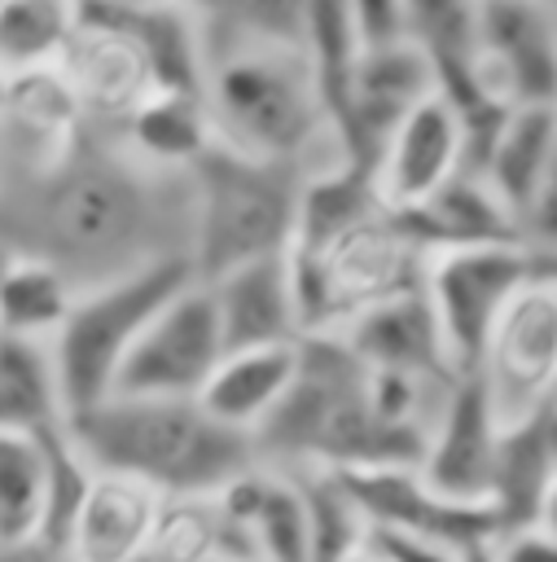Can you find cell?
Wrapping results in <instances>:
<instances>
[{
    "label": "cell",
    "mask_w": 557,
    "mask_h": 562,
    "mask_svg": "<svg viewBox=\"0 0 557 562\" xmlns=\"http://www.w3.org/2000/svg\"><path fill=\"white\" fill-rule=\"evenodd\" d=\"M478 83L504 105L557 101V18L544 0H478Z\"/></svg>",
    "instance_id": "4fadbf2b"
},
{
    "label": "cell",
    "mask_w": 557,
    "mask_h": 562,
    "mask_svg": "<svg viewBox=\"0 0 557 562\" xmlns=\"http://www.w3.org/2000/svg\"><path fill=\"white\" fill-rule=\"evenodd\" d=\"M553 154H557V114H553V105H513L474 171H482V180L500 193V202L518 220V206L526 202V193L535 189V180L544 176Z\"/></svg>",
    "instance_id": "cb8c5ba5"
},
{
    "label": "cell",
    "mask_w": 557,
    "mask_h": 562,
    "mask_svg": "<svg viewBox=\"0 0 557 562\" xmlns=\"http://www.w3.org/2000/svg\"><path fill=\"white\" fill-rule=\"evenodd\" d=\"M0 92H4V75H0Z\"/></svg>",
    "instance_id": "b9f144b4"
},
{
    "label": "cell",
    "mask_w": 557,
    "mask_h": 562,
    "mask_svg": "<svg viewBox=\"0 0 557 562\" xmlns=\"http://www.w3.org/2000/svg\"><path fill=\"white\" fill-rule=\"evenodd\" d=\"M434 92H439L434 66L408 35L364 44L360 66H355V83H351V105H346V119L338 127V149L346 158L373 167L382 140L399 127V119L412 114Z\"/></svg>",
    "instance_id": "9a60e30c"
},
{
    "label": "cell",
    "mask_w": 557,
    "mask_h": 562,
    "mask_svg": "<svg viewBox=\"0 0 557 562\" xmlns=\"http://www.w3.org/2000/svg\"><path fill=\"white\" fill-rule=\"evenodd\" d=\"M219 558L215 496H167L162 514L132 562H211Z\"/></svg>",
    "instance_id": "4dcf8cb0"
},
{
    "label": "cell",
    "mask_w": 557,
    "mask_h": 562,
    "mask_svg": "<svg viewBox=\"0 0 557 562\" xmlns=\"http://www.w3.org/2000/svg\"><path fill=\"white\" fill-rule=\"evenodd\" d=\"M254 452L281 470H395L421 465L425 439L386 426L368 404V369L333 334L298 342V373L254 435Z\"/></svg>",
    "instance_id": "7a4b0ae2"
},
{
    "label": "cell",
    "mask_w": 557,
    "mask_h": 562,
    "mask_svg": "<svg viewBox=\"0 0 557 562\" xmlns=\"http://www.w3.org/2000/svg\"><path fill=\"white\" fill-rule=\"evenodd\" d=\"M403 228L425 246V255L439 250H465V246H509L518 241V220L500 202V193L482 180V171L461 167L447 184H439L425 202L412 211H399ZM522 246V241H518Z\"/></svg>",
    "instance_id": "ffe728a7"
},
{
    "label": "cell",
    "mask_w": 557,
    "mask_h": 562,
    "mask_svg": "<svg viewBox=\"0 0 557 562\" xmlns=\"http://www.w3.org/2000/svg\"><path fill=\"white\" fill-rule=\"evenodd\" d=\"M224 334L211 290L193 277L162 312L145 325L127 360L118 364L110 395H154V400H197L224 360Z\"/></svg>",
    "instance_id": "8fae6325"
},
{
    "label": "cell",
    "mask_w": 557,
    "mask_h": 562,
    "mask_svg": "<svg viewBox=\"0 0 557 562\" xmlns=\"http://www.w3.org/2000/svg\"><path fill=\"white\" fill-rule=\"evenodd\" d=\"M531 527H544L548 536H557V474L548 479L544 496H539V509H535V522Z\"/></svg>",
    "instance_id": "8d00e7d4"
},
{
    "label": "cell",
    "mask_w": 557,
    "mask_h": 562,
    "mask_svg": "<svg viewBox=\"0 0 557 562\" xmlns=\"http://www.w3.org/2000/svg\"><path fill=\"white\" fill-rule=\"evenodd\" d=\"M211 562H246V558H224V553H219V558H211Z\"/></svg>",
    "instance_id": "ab89813d"
},
{
    "label": "cell",
    "mask_w": 557,
    "mask_h": 562,
    "mask_svg": "<svg viewBox=\"0 0 557 562\" xmlns=\"http://www.w3.org/2000/svg\"><path fill=\"white\" fill-rule=\"evenodd\" d=\"M469 378L500 430L526 426L557 400V281L531 272L487 334Z\"/></svg>",
    "instance_id": "ba28073f"
},
{
    "label": "cell",
    "mask_w": 557,
    "mask_h": 562,
    "mask_svg": "<svg viewBox=\"0 0 557 562\" xmlns=\"http://www.w3.org/2000/svg\"><path fill=\"white\" fill-rule=\"evenodd\" d=\"M75 303V285L31 255L0 250V334L26 342H53L66 312Z\"/></svg>",
    "instance_id": "d4e9b609"
},
{
    "label": "cell",
    "mask_w": 557,
    "mask_h": 562,
    "mask_svg": "<svg viewBox=\"0 0 557 562\" xmlns=\"http://www.w3.org/2000/svg\"><path fill=\"white\" fill-rule=\"evenodd\" d=\"M338 479L351 492L368 531H403V536H425V540L465 544V549H487L500 536L487 505H461L439 496L417 465L355 470Z\"/></svg>",
    "instance_id": "5bb4252c"
},
{
    "label": "cell",
    "mask_w": 557,
    "mask_h": 562,
    "mask_svg": "<svg viewBox=\"0 0 557 562\" xmlns=\"http://www.w3.org/2000/svg\"><path fill=\"white\" fill-rule=\"evenodd\" d=\"M0 562H75L66 544H53V540H22V544H9L0 549Z\"/></svg>",
    "instance_id": "d590c367"
},
{
    "label": "cell",
    "mask_w": 557,
    "mask_h": 562,
    "mask_svg": "<svg viewBox=\"0 0 557 562\" xmlns=\"http://www.w3.org/2000/svg\"><path fill=\"white\" fill-rule=\"evenodd\" d=\"M303 338L342 334L355 316L421 290L425 246L403 228L395 211H373L316 246H289Z\"/></svg>",
    "instance_id": "8992f818"
},
{
    "label": "cell",
    "mask_w": 557,
    "mask_h": 562,
    "mask_svg": "<svg viewBox=\"0 0 557 562\" xmlns=\"http://www.w3.org/2000/svg\"><path fill=\"white\" fill-rule=\"evenodd\" d=\"M202 285L211 290L228 351L303 342V312H298V285H294L289 250L268 255V259H250V263L228 268Z\"/></svg>",
    "instance_id": "ac0fdd59"
},
{
    "label": "cell",
    "mask_w": 557,
    "mask_h": 562,
    "mask_svg": "<svg viewBox=\"0 0 557 562\" xmlns=\"http://www.w3.org/2000/svg\"><path fill=\"white\" fill-rule=\"evenodd\" d=\"M333 562H373V553H368V549H355V553H346V558H333Z\"/></svg>",
    "instance_id": "f35d334b"
},
{
    "label": "cell",
    "mask_w": 557,
    "mask_h": 562,
    "mask_svg": "<svg viewBox=\"0 0 557 562\" xmlns=\"http://www.w3.org/2000/svg\"><path fill=\"white\" fill-rule=\"evenodd\" d=\"M219 553L246 562H316L311 514L298 470L254 461L215 492Z\"/></svg>",
    "instance_id": "7c38bea8"
},
{
    "label": "cell",
    "mask_w": 557,
    "mask_h": 562,
    "mask_svg": "<svg viewBox=\"0 0 557 562\" xmlns=\"http://www.w3.org/2000/svg\"><path fill=\"white\" fill-rule=\"evenodd\" d=\"M303 180V167L211 145L189 167V263L197 281L285 255L298 228Z\"/></svg>",
    "instance_id": "5b68a950"
},
{
    "label": "cell",
    "mask_w": 557,
    "mask_h": 562,
    "mask_svg": "<svg viewBox=\"0 0 557 562\" xmlns=\"http://www.w3.org/2000/svg\"><path fill=\"white\" fill-rule=\"evenodd\" d=\"M206 61L246 44H303L307 0H184Z\"/></svg>",
    "instance_id": "484cf974"
},
{
    "label": "cell",
    "mask_w": 557,
    "mask_h": 562,
    "mask_svg": "<svg viewBox=\"0 0 557 562\" xmlns=\"http://www.w3.org/2000/svg\"><path fill=\"white\" fill-rule=\"evenodd\" d=\"M465 167V132L456 110L434 92L412 114L399 119V127L382 140L373 158V193L386 211H412L425 202L439 184H447Z\"/></svg>",
    "instance_id": "2e32d148"
},
{
    "label": "cell",
    "mask_w": 557,
    "mask_h": 562,
    "mask_svg": "<svg viewBox=\"0 0 557 562\" xmlns=\"http://www.w3.org/2000/svg\"><path fill=\"white\" fill-rule=\"evenodd\" d=\"M66 422L48 342L0 334V430L44 435Z\"/></svg>",
    "instance_id": "4316f807"
},
{
    "label": "cell",
    "mask_w": 557,
    "mask_h": 562,
    "mask_svg": "<svg viewBox=\"0 0 557 562\" xmlns=\"http://www.w3.org/2000/svg\"><path fill=\"white\" fill-rule=\"evenodd\" d=\"M75 22V0H0V75H26L57 61Z\"/></svg>",
    "instance_id": "f546056e"
},
{
    "label": "cell",
    "mask_w": 557,
    "mask_h": 562,
    "mask_svg": "<svg viewBox=\"0 0 557 562\" xmlns=\"http://www.w3.org/2000/svg\"><path fill=\"white\" fill-rule=\"evenodd\" d=\"M491 562H557V536H548L544 527L504 531L491 544Z\"/></svg>",
    "instance_id": "836d02e7"
},
{
    "label": "cell",
    "mask_w": 557,
    "mask_h": 562,
    "mask_svg": "<svg viewBox=\"0 0 557 562\" xmlns=\"http://www.w3.org/2000/svg\"><path fill=\"white\" fill-rule=\"evenodd\" d=\"M57 430V426H53ZM48 430H0V549L44 536Z\"/></svg>",
    "instance_id": "83f0119b"
},
{
    "label": "cell",
    "mask_w": 557,
    "mask_h": 562,
    "mask_svg": "<svg viewBox=\"0 0 557 562\" xmlns=\"http://www.w3.org/2000/svg\"><path fill=\"white\" fill-rule=\"evenodd\" d=\"M162 501L167 496L140 479L92 470L88 492H83L61 544L70 549L75 562H132L149 540V531L162 514Z\"/></svg>",
    "instance_id": "d6986e66"
},
{
    "label": "cell",
    "mask_w": 557,
    "mask_h": 562,
    "mask_svg": "<svg viewBox=\"0 0 557 562\" xmlns=\"http://www.w3.org/2000/svg\"><path fill=\"white\" fill-rule=\"evenodd\" d=\"M364 549L373 553V562H491V544L465 549V544H443V540L403 536V531H368Z\"/></svg>",
    "instance_id": "d6a6232c"
},
{
    "label": "cell",
    "mask_w": 557,
    "mask_h": 562,
    "mask_svg": "<svg viewBox=\"0 0 557 562\" xmlns=\"http://www.w3.org/2000/svg\"><path fill=\"white\" fill-rule=\"evenodd\" d=\"M114 136L158 171H189L215 145L202 92L180 88H158Z\"/></svg>",
    "instance_id": "603a6c76"
},
{
    "label": "cell",
    "mask_w": 557,
    "mask_h": 562,
    "mask_svg": "<svg viewBox=\"0 0 557 562\" xmlns=\"http://www.w3.org/2000/svg\"><path fill=\"white\" fill-rule=\"evenodd\" d=\"M553 474L557 465L535 430V417L518 430H500V452H496V474H491V496H487V509L500 536L535 522L539 496Z\"/></svg>",
    "instance_id": "f1b7e54d"
},
{
    "label": "cell",
    "mask_w": 557,
    "mask_h": 562,
    "mask_svg": "<svg viewBox=\"0 0 557 562\" xmlns=\"http://www.w3.org/2000/svg\"><path fill=\"white\" fill-rule=\"evenodd\" d=\"M0 250L44 259L75 294L189 255V171H158L83 127L61 154L0 171Z\"/></svg>",
    "instance_id": "6da1fadb"
},
{
    "label": "cell",
    "mask_w": 557,
    "mask_h": 562,
    "mask_svg": "<svg viewBox=\"0 0 557 562\" xmlns=\"http://www.w3.org/2000/svg\"><path fill=\"white\" fill-rule=\"evenodd\" d=\"M351 9H355V22L368 44L403 35V0H351Z\"/></svg>",
    "instance_id": "e575fe53"
},
{
    "label": "cell",
    "mask_w": 557,
    "mask_h": 562,
    "mask_svg": "<svg viewBox=\"0 0 557 562\" xmlns=\"http://www.w3.org/2000/svg\"><path fill=\"white\" fill-rule=\"evenodd\" d=\"M294 373H298V342L294 347H237V351H224L219 369L211 373L197 400L215 422L254 439L263 422L276 413V404L285 400Z\"/></svg>",
    "instance_id": "7402d4cb"
},
{
    "label": "cell",
    "mask_w": 557,
    "mask_h": 562,
    "mask_svg": "<svg viewBox=\"0 0 557 562\" xmlns=\"http://www.w3.org/2000/svg\"><path fill=\"white\" fill-rule=\"evenodd\" d=\"M351 347V356L364 369H399V373H434V378H461L447 364L434 312L421 290L399 294L364 316H355L342 334H333Z\"/></svg>",
    "instance_id": "44dd1931"
},
{
    "label": "cell",
    "mask_w": 557,
    "mask_h": 562,
    "mask_svg": "<svg viewBox=\"0 0 557 562\" xmlns=\"http://www.w3.org/2000/svg\"><path fill=\"white\" fill-rule=\"evenodd\" d=\"M53 66L75 92L88 127L101 132H118L158 92L140 35L110 0H75V22Z\"/></svg>",
    "instance_id": "9c48e42d"
},
{
    "label": "cell",
    "mask_w": 557,
    "mask_h": 562,
    "mask_svg": "<svg viewBox=\"0 0 557 562\" xmlns=\"http://www.w3.org/2000/svg\"><path fill=\"white\" fill-rule=\"evenodd\" d=\"M496 452H500V426L478 391V382L465 373L452 382L421 452V479L461 505H487L491 496V474H496Z\"/></svg>",
    "instance_id": "e0dca14e"
},
{
    "label": "cell",
    "mask_w": 557,
    "mask_h": 562,
    "mask_svg": "<svg viewBox=\"0 0 557 562\" xmlns=\"http://www.w3.org/2000/svg\"><path fill=\"white\" fill-rule=\"evenodd\" d=\"M189 255H171L158 263H145L136 272H123L114 281L88 285L75 294L61 329L53 334V369L61 386V408L66 417H79L110 400L118 364L145 334V325L162 312L167 299H175L193 281Z\"/></svg>",
    "instance_id": "52a82bcc"
},
{
    "label": "cell",
    "mask_w": 557,
    "mask_h": 562,
    "mask_svg": "<svg viewBox=\"0 0 557 562\" xmlns=\"http://www.w3.org/2000/svg\"><path fill=\"white\" fill-rule=\"evenodd\" d=\"M553 114H557V101H553Z\"/></svg>",
    "instance_id": "7bdbcfd3"
},
{
    "label": "cell",
    "mask_w": 557,
    "mask_h": 562,
    "mask_svg": "<svg viewBox=\"0 0 557 562\" xmlns=\"http://www.w3.org/2000/svg\"><path fill=\"white\" fill-rule=\"evenodd\" d=\"M518 241L531 255V263L557 259V154L518 206Z\"/></svg>",
    "instance_id": "1f68e13d"
},
{
    "label": "cell",
    "mask_w": 557,
    "mask_h": 562,
    "mask_svg": "<svg viewBox=\"0 0 557 562\" xmlns=\"http://www.w3.org/2000/svg\"><path fill=\"white\" fill-rule=\"evenodd\" d=\"M531 272H535V263L518 241L430 255L425 277H421V294L434 312L452 373L465 378L474 369L487 334L496 329L509 299L531 281Z\"/></svg>",
    "instance_id": "30bf717a"
},
{
    "label": "cell",
    "mask_w": 557,
    "mask_h": 562,
    "mask_svg": "<svg viewBox=\"0 0 557 562\" xmlns=\"http://www.w3.org/2000/svg\"><path fill=\"white\" fill-rule=\"evenodd\" d=\"M110 4H123V9H180L184 0H110Z\"/></svg>",
    "instance_id": "74e56055"
},
{
    "label": "cell",
    "mask_w": 557,
    "mask_h": 562,
    "mask_svg": "<svg viewBox=\"0 0 557 562\" xmlns=\"http://www.w3.org/2000/svg\"><path fill=\"white\" fill-rule=\"evenodd\" d=\"M544 9H548V13H553V18H557V0H544Z\"/></svg>",
    "instance_id": "60d3db41"
},
{
    "label": "cell",
    "mask_w": 557,
    "mask_h": 562,
    "mask_svg": "<svg viewBox=\"0 0 557 562\" xmlns=\"http://www.w3.org/2000/svg\"><path fill=\"white\" fill-rule=\"evenodd\" d=\"M202 101L215 145L316 171L346 158L329 132L303 44H246L206 61Z\"/></svg>",
    "instance_id": "277c9868"
},
{
    "label": "cell",
    "mask_w": 557,
    "mask_h": 562,
    "mask_svg": "<svg viewBox=\"0 0 557 562\" xmlns=\"http://www.w3.org/2000/svg\"><path fill=\"white\" fill-rule=\"evenodd\" d=\"M66 435L92 470L140 479L162 496H215L259 461L254 439L215 422L202 400L110 395L66 417Z\"/></svg>",
    "instance_id": "3957f363"
}]
</instances>
